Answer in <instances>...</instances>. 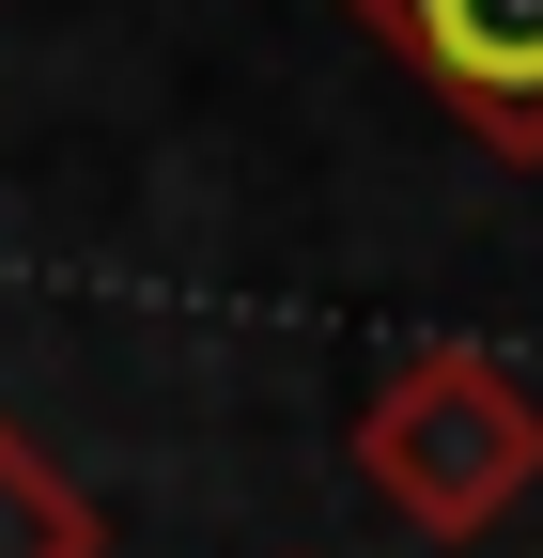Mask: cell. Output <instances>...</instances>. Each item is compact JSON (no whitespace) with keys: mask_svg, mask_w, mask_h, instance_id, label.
Here are the masks:
<instances>
[{"mask_svg":"<svg viewBox=\"0 0 543 558\" xmlns=\"http://www.w3.org/2000/svg\"><path fill=\"white\" fill-rule=\"evenodd\" d=\"M358 32L482 140L497 171H543V0H358Z\"/></svg>","mask_w":543,"mask_h":558,"instance_id":"2","label":"cell"},{"mask_svg":"<svg viewBox=\"0 0 543 558\" xmlns=\"http://www.w3.org/2000/svg\"><path fill=\"white\" fill-rule=\"evenodd\" d=\"M358 481L420 527V543H482L528 512L543 481V388L466 357V341H435V357H388L373 403H358Z\"/></svg>","mask_w":543,"mask_h":558,"instance_id":"1","label":"cell"},{"mask_svg":"<svg viewBox=\"0 0 543 558\" xmlns=\"http://www.w3.org/2000/svg\"><path fill=\"white\" fill-rule=\"evenodd\" d=\"M0 558H109V527H94V497L62 481L16 418H0Z\"/></svg>","mask_w":543,"mask_h":558,"instance_id":"3","label":"cell"}]
</instances>
